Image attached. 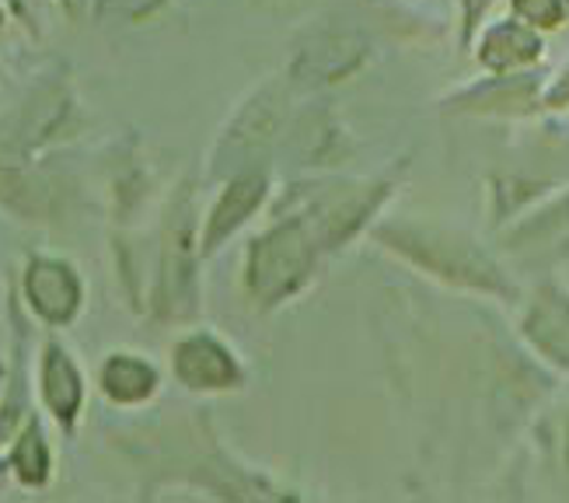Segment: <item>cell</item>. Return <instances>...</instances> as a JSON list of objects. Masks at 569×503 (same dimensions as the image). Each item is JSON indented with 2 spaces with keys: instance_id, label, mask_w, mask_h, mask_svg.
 I'll return each mask as SVG.
<instances>
[{
  "instance_id": "5b68a950",
  "label": "cell",
  "mask_w": 569,
  "mask_h": 503,
  "mask_svg": "<svg viewBox=\"0 0 569 503\" xmlns=\"http://www.w3.org/2000/svg\"><path fill=\"white\" fill-rule=\"evenodd\" d=\"M262 189H266V179H262V175H241V179L224 193V199H220L217 210H213V217H210L207 248H213V245L224 241L228 231L238 228V220H244V217H249V214L256 210Z\"/></svg>"
},
{
  "instance_id": "6da1fadb",
  "label": "cell",
  "mask_w": 569,
  "mask_h": 503,
  "mask_svg": "<svg viewBox=\"0 0 569 503\" xmlns=\"http://www.w3.org/2000/svg\"><path fill=\"white\" fill-rule=\"evenodd\" d=\"M308 263H311V248L305 228L301 224H287V228H277L256 245L249 266V287L256 290L259 300H277L301 284Z\"/></svg>"
},
{
  "instance_id": "8992f818",
  "label": "cell",
  "mask_w": 569,
  "mask_h": 503,
  "mask_svg": "<svg viewBox=\"0 0 569 503\" xmlns=\"http://www.w3.org/2000/svg\"><path fill=\"white\" fill-rule=\"evenodd\" d=\"M277 122H280L277 95H259L256 102L238 116L231 137L224 140V155H220V158H228L231 150H238V155H249V150H256L259 144L269 140V134L277 130Z\"/></svg>"
},
{
  "instance_id": "8fae6325",
  "label": "cell",
  "mask_w": 569,
  "mask_h": 503,
  "mask_svg": "<svg viewBox=\"0 0 569 503\" xmlns=\"http://www.w3.org/2000/svg\"><path fill=\"white\" fill-rule=\"evenodd\" d=\"M538 53V42L525 32V29H510V24H503V29H497L489 36L486 42V60L489 63H510V60H528Z\"/></svg>"
},
{
  "instance_id": "52a82bcc",
  "label": "cell",
  "mask_w": 569,
  "mask_h": 503,
  "mask_svg": "<svg viewBox=\"0 0 569 503\" xmlns=\"http://www.w3.org/2000/svg\"><path fill=\"white\" fill-rule=\"evenodd\" d=\"M161 284H164V305L182 315V290H189L192 284V269H189V217L176 220L168 231V248H164V273H161Z\"/></svg>"
},
{
  "instance_id": "9c48e42d",
  "label": "cell",
  "mask_w": 569,
  "mask_h": 503,
  "mask_svg": "<svg viewBox=\"0 0 569 503\" xmlns=\"http://www.w3.org/2000/svg\"><path fill=\"white\" fill-rule=\"evenodd\" d=\"M357 53L350 39H321L318 46H311L308 53L297 60V78L301 81H311V85H326L339 73H346L353 63H357Z\"/></svg>"
},
{
  "instance_id": "5bb4252c",
  "label": "cell",
  "mask_w": 569,
  "mask_h": 503,
  "mask_svg": "<svg viewBox=\"0 0 569 503\" xmlns=\"http://www.w3.org/2000/svg\"><path fill=\"white\" fill-rule=\"evenodd\" d=\"M482 8H486V0H468V21H476Z\"/></svg>"
},
{
  "instance_id": "3957f363",
  "label": "cell",
  "mask_w": 569,
  "mask_h": 503,
  "mask_svg": "<svg viewBox=\"0 0 569 503\" xmlns=\"http://www.w3.org/2000/svg\"><path fill=\"white\" fill-rule=\"evenodd\" d=\"M176 374L189 388H231L238 385V364L213 336H189L176 346Z\"/></svg>"
},
{
  "instance_id": "7a4b0ae2",
  "label": "cell",
  "mask_w": 569,
  "mask_h": 503,
  "mask_svg": "<svg viewBox=\"0 0 569 503\" xmlns=\"http://www.w3.org/2000/svg\"><path fill=\"white\" fill-rule=\"evenodd\" d=\"M24 294L29 305L46 318V322H70L81 308V280L67 263L60 259H36L24 273Z\"/></svg>"
},
{
  "instance_id": "7c38bea8",
  "label": "cell",
  "mask_w": 569,
  "mask_h": 503,
  "mask_svg": "<svg viewBox=\"0 0 569 503\" xmlns=\"http://www.w3.org/2000/svg\"><path fill=\"white\" fill-rule=\"evenodd\" d=\"M517 4H521V11L528 18L546 21V24H552V21L562 18V0H517Z\"/></svg>"
},
{
  "instance_id": "9a60e30c",
  "label": "cell",
  "mask_w": 569,
  "mask_h": 503,
  "mask_svg": "<svg viewBox=\"0 0 569 503\" xmlns=\"http://www.w3.org/2000/svg\"><path fill=\"white\" fill-rule=\"evenodd\" d=\"M0 24H4V11H0Z\"/></svg>"
},
{
  "instance_id": "ba28073f",
  "label": "cell",
  "mask_w": 569,
  "mask_h": 503,
  "mask_svg": "<svg viewBox=\"0 0 569 503\" xmlns=\"http://www.w3.org/2000/svg\"><path fill=\"white\" fill-rule=\"evenodd\" d=\"M158 374L151 364H143L137 357H109L102 371V388L116 402H140L154 392Z\"/></svg>"
},
{
  "instance_id": "30bf717a",
  "label": "cell",
  "mask_w": 569,
  "mask_h": 503,
  "mask_svg": "<svg viewBox=\"0 0 569 503\" xmlns=\"http://www.w3.org/2000/svg\"><path fill=\"white\" fill-rule=\"evenodd\" d=\"M14 472L21 475V483H29V486L46 483V475H49V451H46V441H42L36 423L24 426V434L14 444Z\"/></svg>"
},
{
  "instance_id": "4fadbf2b",
  "label": "cell",
  "mask_w": 569,
  "mask_h": 503,
  "mask_svg": "<svg viewBox=\"0 0 569 503\" xmlns=\"http://www.w3.org/2000/svg\"><path fill=\"white\" fill-rule=\"evenodd\" d=\"M8 413H11V402H8V374H4V367H0V434H4V420H8Z\"/></svg>"
},
{
  "instance_id": "277c9868",
  "label": "cell",
  "mask_w": 569,
  "mask_h": 503,
  "mask_svg": "<svg viewBox=\"0 0 569 503\" xmlns=\"http://www.w3.org/2000/svg\"><path fill=\"white\" fill-rule=\"evenodd\" d=\"M42 398H46L49 413H53L63 426H70L73 420H78L84 385H81L78 367H73V361L63 354L60 346H49L46 357H42Z\"/></svg>"
}]
</instances>
